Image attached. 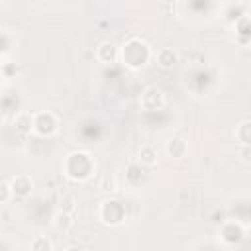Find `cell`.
Segmentation results:
<instances>
[{
    "mask_svg": "<svg viewBox=\"0 0 251 251\" xmlns=\"http://www.w3.org/2000/svg\"><path fill=\"white\" fill-rule=\"evenodd\" d=\"M122 55H124V61L129 67H141V65H145V61L149 57V51H147V45L143 41L131 39L129 43H126Z\"/></svg>",
    "mask_w": 251,
    "mask_h": 251,
    "instance_id": "1",
    "label": "cell"
},
{
    "mask_svg": "<svg viewBox=\"0 0 251 251\" xmlns=\"http://www.w3.org/2000/svg\"><path fill=\"white\" fill-rule=\"evenodd\" d=\"M33 129L41 135H51L57 129V118L51 112H39L33 118Z\"/></svg>",
    "mask_w": 251,
    "mask_h": 251,
    "instance_id": "2",
    "label": "cell"
},
{
    "mask_svg": "<svg viewBox=\"0 0 251 251\" xmlns=\"http://www.w3.org/2000/svg\"><path fill=\"white\" fill-rule=\"evenodd\" d=\"M31 188H33V182H31V178L25 176V175H18V176H14L12 182H10L12 194H16V196H20V198L27 196V194L31 192Z\"/></svg>",
    "mask_w": 251,
    "mask_h": 251,
    "instance_id": "3",
    "label": "cell"
},
{
    "mask_svg": "<svg viewBox=\"0 0 251 251\" xmlns=\"http://www.w3.org/2000/svg\"><path fill=\"white\" fill-rule=\"evenodd\" d=\"M161 104H163V94H161V90L155 88V86H149V88L143 92V96H141V106H143L145 110H157V108H161Z\"/></svg>",
    "mask_w": 251,
    "mask_h": 251,
    "instance_id": "4",
    "label": "cell"
},
{
    "mask_svg": "<svg viewBox=\"0 0 251 251\" xmlns=\"http://www.w3.org/2000/svg\"><path fill=\"white\" fill-rule=\"evenodd\" d=\"M96 57H98L102 63H114L116 57H118V51H116L114 43L104 41V43H100V47H98V51H96Z\"/></svg>",
    "mask_w": 251,
    "mask_h": 251,
    "instance_id": "5",
    "label": "cell"
},
{
    "mask_svg": "<svg viewBox=\"0 0 251 251\" xmlns=\"http://www.w3.org/2000/svg\"><path fill=\"white\" fill-rule=\"evenodd\" d=\"M167 153L175 159H180L186 155V141L180 139V137H173L167 141Z\"/></svg>",
    "mask_w": 251,
    "mask_h": 251,
    "instance_id": "6",
    "label": "cell"
},
{
    "mask_svg": "<svg viewBox=\"0 0 251 251\" xmlns=\"http://www.w3.org/2000/svg\"><path fill=\"white\" fill-rule=\"evenodd\" d=\"M176 61H178V55H176V51H173V49H161L159 55H157V63H159L163 69L175 67Z\"/></svg>",
    "mask_w": 251,
    "mask_h": 251,
    "instance_id": "7",
    "label": "cell"
},
{
    "mask_svg": "<svg viewBox=\"0 0 251 251\" xmlns=\"http://www.w3.org/2000/svg\"><path fill=\"white\" fill-rule=\"evenodd\" d=\"M137 161H139L141 165H145V167H153V165L157 163V151H155L151 145H143V147L139 149Z\"/></svg>",
    "mask_w": 251,
    "mask_h": 251,
    "instance_id": "8",
    "label": "cell"
},
{
    "mask_svg": "<svg viewBox=\"0 0 251 251\" xmlns=\"http://www.w3.org/2000/svg\"><path fill=\"white\" fill-rule=\"evenodd\" d=\"M16 129L20 133H29L33 129V118L29 114H22L16 118Z\"/></svg>",
    "mask_w": 251,
    "mask_h": 251,
    "instance_id": "9",
    "label": "cell"
},
{
    "mask_svg": "<svg viewBox=\"0 0 251 251\" xmlns=\"http://www.w3.org/2000/svg\"><path fill=\"white\" fill-rule=\"evenodd\" d=\"M249 127H251V124H249V120H245L241 126H237V131H235V137L241 141V145H249Z\"/></svg>",
    "mask_w": 251,
    "mask_h": 251,
    "instance_id": "10",
    "label": "cell"
},
{
    "mask_svg": "<svg viewBox=\"0 0 251 251\" xmlns=\"http://www.w3.org/2000/svg\"><path fill=\"white\" fill-rule=\"evenodd\" d=\"M31 251H53V245H51V241H49L47 237L39 235V237L33 239V243H31Z\"/></svg>",
    "mask_w": 251,
    "mask_h": 251,
    "instance_id": "11",
    "label": "cell"
},
{
    "mask_svg": "<svg viewBox=\"0 0 251 251\" xmlns=\"http://www.w3.org/2000/svg\"><path fill=\"white\" fill-rule=\"evenodd\" d=\"M10 194H12V190H10V184H6V182H0V202H6V200L10 198Z\"/></svg>",
    "mask_w": 251,
    "mask_h": 251,
    "instance_id": "12",
    "label": "cell"
},
{
    "mask_svg": "<svg viewBox=\"0 0 251 251\" xmlns=\"http://www.w3.org/2000/svg\"><path fill=\"white\" fill-rule=\"evenodd\" d=\"M245 163H249V145H243V157H241Z\"/></svg>",
    "mask_w": 251,
    "mask_h": 251,
    "instance_id": "13",
    "label": "cell"
},
{
    "mask_svg": "<svg viewBox=\"0 0 251 251\" xmlns=\"http://www.w3.org/2000/svg\"><path fill=\"white\" fill-rule=\"evenodd\" d=\"M65 251H82V249H78V247H67Z\"/></svg>",
    "mask_w": 251,
    "mask_h": 251,
    "instance_id": "14",
    "label": "cell"
}]
</instances>
